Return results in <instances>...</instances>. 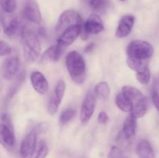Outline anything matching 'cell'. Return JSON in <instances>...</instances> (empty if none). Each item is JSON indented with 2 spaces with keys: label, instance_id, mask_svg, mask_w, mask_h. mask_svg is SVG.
Here are the masks:
<instances>
[{
  "label": "cell",
  "instance_id": "484cf974",
  "mask_svg": "<svg viewBox=\"0 0 159 158\" xmlns=\"http://www.w3.org/2000/svg\"><path fill=\"white\" fill-rule=\"evenodd\" d=\"M76 111L73 108H68V109L64 110L61 114L59 118V122L61 125H65L68 122H69L75 116Z\"/></svg>",
  "mask_w": 159,
  "mask_h": 158
},
{
  "label": "cell",
  "instance_id": "9c48e42d",
  "mask_svg": "<svg viewBox=\"0 0 159 158\" xmlns=\"http://www.w3.org/2000/svg\"><path fill=\"white\" fill-rule=\"evenodd\" d=\"M82 32V24H77L65 29L60 35L57 43L61 46H67L74 43Z\"/></svg>",
  "mask_w": 159,
  "mask_h": 158
},
{
  "label": "cell",
  "instance_id": "7a4b0ae2",
  "mask_svg": "<svg viewBox=\"0 0 159 158\" xmlns=\"http://www.w3.org/2000/svg\"><path fill=\"white\" fill-rule=\"evenodd\" d=\"M65 64L73 81L77 85L83 84L86 77V71L82 56L77 51H71L66 56Z\"/></svg>",
  "mask_w": 159,
  "mask_h": 158
},
{
  "label": "cell",
  "instance_id": "ac0fdd59",
  "mask_svg": "<svg viewBox=\"0 0 159 158\" xmlns=\"http://www.w3.org/2000/svg\"><path fill=\"white\" fill-rule=\"evenodd\" d=\"M122 92L131 100V102H133V105L145 98L140 90L130 85H126L123 87Z\"/></svg>",
  "mask_w": 159,
  "mask_h": 158
},
{
  "label": "cell",
  "instance_id": "603a6c76",
  "mask_svg": "<svg viewBox=\"0 0 159 158\" xmlns=\"http://www.w3.org/2000/svg\"><path fill=\"white\" fill-rule=\"evenodd\" d=\"M25 75L23 74V73L20 74V75L17 76V77L16 78L15 81L13 82L12 85L10 86V88H9L7 92V95H6V99H11L14 96V94L18 91L19 88H20V85H22L23 81H24Z\"/></svg>",
  "mask_w": 159,
  "mask_h": 158
},
{
  "label": "cell",
  "instance_id": "277c9868",
  "mask_svg": "<svg viewBox=\"0 0 159 158\" xmlns=\"http://www.w3.org/2000/svg\"><path fill=\"white\" fill-rule=\"evenodd\" d=\"M80 15L74 10H66L62 12L57 20L55 29L58 33H62L65 29L77 24H81Z\"/></svg>",
  "mask_w": 159,
  "mask_h": 158
},
{
  "label": "cell",
  "instance_id": "9a60e30c",
  "mask_svg": "<svg viewBox=\"0 0 159 158\" xmlns=\"http://www.w3.org/2000/svg\"><path fill=\"white\" fill-rule=\"evenodd\" d=\"M62 47L63 46L57 43L55 46H52L47 49L42 55L40 63L48 64L50 62L57 61L61 56Z\"/></svg>",
  "mask_w": 159,
  "mask_h": 158
},
{
  "label": "cell",
  "instance_id": "f1b7e54d",
  "mask_svg": "<svg viewBox=\"0 0 159 158\" xmlns=\"http://www.w3.org/2000/svg\"><path fill=\"white\" fill-rule=\"evenodd\" d=\"M108 158H127L124 152L116 147H113L108 154Z\"/></svg>",
  "mask_w": 159,
  "mask_h": 158
},
{
  "label": "cell",
  "instance_id": "5b68a950",
  "mask_svg": "<svg viewBox=\"0 0 159 158\" xmlns=\"http://www.w3.org/2000/svg\"><path fill=\"white\" fill-rule=\"evenodd\" d=\"M20 65V59L17 56H12L6 58L2 64L0 69V72L3 78L9 81L12 80L18 73Z\"/></svg>",
  "mask_w": 159,
  "mask_h": 158
},
{
  "label": "cell",
  "instance_id": "1f68e13d",
  "mask_svg": "<svg viewBox=\"0 0 159 158\" xmlns=\"http://www.w3.org/2000/svg\"><path fill=\"white\" fill-rule=\"evenodd\" d=\"M152 102L159 112V94L156 91H154L152 94Z\"/></svg>",
  "mask_w": 159,
  "mask_h": 158
},
{
  "label": "cell",
  "instance_id": "7402d4cb",
  "mask_svg": "<svg viewBox=\"0 0 159 158\" xmlns=\"http://www.w3.org/2000/svg\"><path fill=\"white\" fill-rule=\"evenodd\" d=\"M89 4L93 10L104 13L109 7V0H89Z\"/></svg>",
  "mask_w": 159,
  "mask_h": 158
},
{
  "label": "cell",
  "instance_id": "83f0119b",
  "mask_svg": "<svg viewBox=\"0 0 159 158\" xmlns=\"http://www.w3.org/2000/svg\"><path fill=\"white\" fill-rule=\"evenodd\" d=\"M136 77L141 84H142V85H148L149 81H150L151 78L150 70H149L148 67L143 69L142 71H139V72H137Z\"/></svg>",
  "mask_w": 159,
  "mask_h": 158
},
{
  "label": "cell",
  "instance_id": "7c38bea8",
  "mask_svg": "<svg viewBox=\"0 0 159 158\" xmlns=\"http://www.w3.org/2000/svg\"><path fill=\"white\" fill-rule=\"evenodd\" d=\"M135 18L132 15H126L121 18L116 29V37L118 38H124L131 32L134 24Z\"/></svg>",
  "mask_w": 159,
  "mask_h": 158
},
{
  "label": "cell",
  "instance_id": "ba28073f",
  "mask_svg": "<svg viewBox=\"0 0 159 158\" xmlns=\"http://www.w3.org/2000/svg\"><path fill=\"white\" fill-rule=\"evenodd\" d=\"M65 83L63 80L58 81L54 89V92L51 96L48 103V112L51 115H54L57 112L65 92Z\"/></svg>",
  "mask_w": 159,
  "mask_h": 158
},
{
  "label": "cell",
  "instance_id": "3957f363",
  "mask_svg": "<svg viewBox=\"0 0 159 158\" xmlns=\"http://www.w3.org/2000/svg\"><path fill=\"white\" fill-rule=\"evenodd\" d=\"M153 53V46L144 40H133L127 47V57L134 60H148Z\"/></svg>",
  "mask_w": 159,
  "mask_h": 158
},
{
  "label": "cell",
  "instance_id": "d6986e66",
  "mask_svg": "<svg viewBox=\"0 0 159 158\" xmlns=\"http://www.w3.org/2000/svg\"><path fill=\"white\" fill-rule=\"evenodd\" d=\"M115 102H116V106L123 112H130L133 109V102L123 92L119 93L116 95V99H115Z\"/></svg>",
  "mask_w": 159,
  "mask_h": 158
},
{
  "label": "cell",
  "instance_id": "6da1fadb",
  "mask_svg": "<svg viewBox=\"0 0 159 158\" xmlns=\"http://www.w3.org/2000/svg\"><path fill=\"white\" fill-rule=\"evenodd\" d=\"M23 57L29 63L35 61L40 56L41 45L38 36L29 28H23L21 30Z\"/></svg>",
  "mask_w": 159,
  "mask_h": 158
},
{
  "label": "cell",
  "instance_id": "52a82bcc",
  "mask_svg": "<svg viewBox=\"0 0 159 158\" xmlns=\"http://www.w3.org/2000/svg\"><path fill=\"white\" fill-rule=\"evenodd\" d=\"M22 15L23 18L34 24H40L42 21L41 13L37 2L34 0H26L23 5Z\"/></svg>",
  "mask_w": 159,
  "mask_h": 158
},
{
  "label": "cell",
  "instance_id": "4fadbf2b",
  "mask_svg": "<svg viewBox=\"0 0 159 158\" xmlns=\"http://www.w3.org/2000/svg\"><path fill=\"white\" fill-rule=\"evenodd\" d=\"M0 144L7 149H12L16 145L12 129L4 123H0Z\"/></svg>",
  "mask_w": 159,
  "mask_h": 158
},
{
  "label": "cell",
  "instance_id": "e0dca14e",
  "mask_svg": "<svg viewBox=\"0 0 159 158\" xmlns=\"http://www.w3.org/2000/svg\"><path fill=\"white\" fill-rule=\"evenodd\" d=\"M136 119L131 114L126 118L123 125V136L126 139H131L135 136L137 129Z\"/></svg>",
  "mask_w": 159,
  "mask_h": 158
},
{
  "label": "cell",
  "instance_id": "2e32d148",
  "mask_svg": "<svg viewBox=\"0 0 159 158\" xmlns=\"http://www.w3.org/2000/svg\"><path fill=\"white\" fill-rule=\"evenodd\" d=\"M136 152L139 158H155L153 147L147 139H141L138 142Z\"/></svg>",
  "mask_w": 159,
  "mask_h": 158
},
{
  "label": "cell",
  "instance_id": "cb8c5ba5",
  "mask_svg": "<svg viewBox=\"0 0 159 158\" xmlns=\"http://www.w3.org/2000/svg\"><path fill=\"white\" fill-rule=\"evenodd\" d=\"M110 86L106 81L99 82L95 88V94L101 99H107L110 94Z\"/></svg>",
  "mask_w": 159,
  "mask_h": 158
},
{
  "label": "cell",
  "instance_id": "4316f807",
  "mask_svg": "<svg viewBox=\"0 0 159 158\" xmlns=\"http://www.w3.org/2000/svg\"><path fill=\"white\" fill-rule=\"evenodd\" d=\"M0 7L6 13H12L16 9V0H0Z\"/></svg>",
  "mask_w": 159,
  "mask_h": 158
},
{
  "label": "cell",
  "instance_id": "836d02e7",
  "mask_svg": "<svg viewBox=\"0 0 159 158\" xmlns=\"http://www.w3.org/2000/svg\"><path fill=\"white\" fill-rule=\"evenodd\" d=\"M2 88H3V83H2V81L1 78H0V92L2 91Z\"/></svg>",
  "mask_w": 159,
  "mask_h": 158
},
{
  "label": "cell",
  "instance_id": "d4e9b609",
  "mask_svg": "<svg viewBox=\"0 0 159 158\" xmlns=\"http://www.w3.org/2000/svg\"><path fill=\"white\" fill-rule=\"evenodd\" d=\"M48 153V147L46 143L40 141L37 145L34 153L30 158H46Z\"/></svg>",
  "mask_w": 159,
  "mask_h": 158
},
{
  "label": "cell",
  "instance_id": "f546056e",
  "mask_svg": "<svg viewBox=\"0 0 159 158\" xmlns=\"http://www.w3.org/2000/svg\"><path fill=\"white\" fill-rule=\"evenodd\" d=\"M12 47L3 40H0V57L7 56L12 53Z\"/></svg>",
  "mask_w": 159,
  "mask_h": 158
},
{
  "label": "cell",
  "instance_id": "4dcf8cb0",
  "mask_svg": "<svg viewBox=\"0 0 159 158\" xmlns=\"http://www.w3.org/2000/svg\"><path fill=\"white\" fill-rule=\"evenodd\" d=\"M98 122L100 124H106L109 120V116L106 112L102 111L99 112V116H98Z\"/></svg>",
  "mask_w": 159,
  "mask_h": 158
},
{
  "label": "cell",
  "instance_id": "ffe728a7",
  "mask_svg": "<svg viewBox=\"0 0 159 158\" xmlns=\"http://www.w3.org/2000/svg\"><path fill=\"white\" fill-rule=\"evenodd\" d=\"M20 29V23L17 18H11L4 24V33L7 37H16Z\"/></svg>",
  "mask_w": 159,
  "mask_h": 158
},
{
  "label": "cell",
  "instance_id": "e575fe53",
  "mask_svg": "<svg viewBox=\"0 0 159 158\" xmlns=\"http://www.w3.org/2000/svg\"><path fill=\"white\" fill-rule=\"evenodd\" d=\"M121 1H124V0H121Z\"/></svg>",
  "mask_w": 159,
  "mask_h": 158
},
{
  "label": "cell",
  "instance_id": "8fae6325",
  "mask_svg": "<svg viewBox=\"0 0 159 158\" xmlns=\"http://www.w3.org/2000/svg\"><path fill=\"white\" fill-rule=\"evenodd\" d=\"M83 29L86 34H98L103 31L104 25L99 15L92 14L84 23Z\"/></svg>",
  "mask_w": 159,
  "mask_h": 158
},
{
  "label": "cell",
  "instance_id": "d6a6232c",
  "mask_svg": "<svg viewBox=\"0 0 159 158\" xmlns=\"http://www.w3.org/2000/svg\"><path fill=\"white\" fill-rule=\"evenodd\" d=\"M94 46H95L94 43H89V44L88 46H87L86 47H85V52H87V53L90 52V51L93 50V47H94Z\"/></svg>",
  "mask_w": 159,
  "mask_h": 158
},
{
  "label": "cell",
  "instance_id": "8992f818",
  "mask_svg": "<svg viewBox=\"0 0 159 158\" xmlns=\"http://www.w3.org/2000/svg\"><path fill=\"white\" fill-rule=\"evenodd\" d=\"M96 94L93 91H89L84 99L81 108L80 119L83 124H86L93 116L96 108Z\"/></svg>",
  "mask_w": 159,
  "mask_h": 158
},
{
  "label": "cell",
  "instance_id": "44dd1931",
  "mask_svg": "<svg viewBox=\"0 0 159 158\" xmlns=\"http://www.w3.org/2000/svg\"><path fill=\"white\" fill-rule=\"evenodd\" d=\"M148 108V101L145 97L142 100L138 102V103L134 105L133 109L131 111V115L134 116L136 119L142 118L147 113Z\"/></svg>",
  "mask_w": 159,
  "mask_h": 158
},
{
  "label": "cell",
  "instance_id": "30bf717a",
  "mask_svg": "<svg viewBox=\"0 0 159 158\" xmlns=\"http://www.w3.org/2000/svg\"><path fill=\"white\" fill-rule=\"evenodd\" d=\"M37 147V133L30 132L22 140L20 145V155L23 158L30 157Z\"/></svg>",
  "mask_w": 159,
  "mask_h": 158
},
{
  "label": "cell",
  "instance_id": "5bb4252c",
  "mask_svg": "<svg viewBox=\"0 0 159 158\" xmlns=\"http://www.w3.org/2000/svg\"><path fill=\"white\" fill-rule=\"evenodd\" d=\"M30 81L33 88L40 94H45L48 91V82L46 77L40 71H34L30 75Z\"/></svg>",
  "mask_w": 159,
  "mask_h": 158
}]
</instances>
